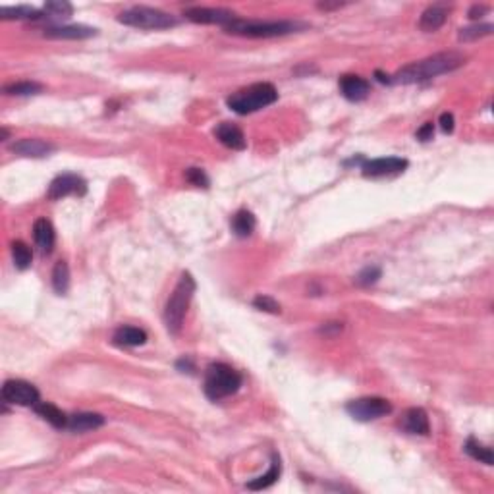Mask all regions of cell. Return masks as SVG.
Masks as SVG:
<instances>
[{
  "instance_id": "6da1fadb",
  "label": "cell",
  "mask_w": 494,
  "mask_h": 494,
  "mask_svg": "<svg viewBox=\"0 0 494 494\" xmlns=\"http://www.w3.org/2000/svg\"><path fill=\"white\" fill-rule=\"evenodd\" d=\"M464 64H466V56L459 55V53H454V50H450V53H439V55H433L429 56V58H425V60L413 62V64L398 70L396 74L390 75L392 84H419V82L433 79V77H437V75L454 72V70H457L459 66Z\"/></svg>"
},
{
  "instance_id": "7a4b0ae2",
  "label": "cell",
  "mask_w": 494,
  "mask_h": 494,
  "mask_svg": "<svg viewBox=\"0 0 494 494\" xmlns=\"http://www.w3.org/2000/svg\"><path fill=\"white\" fill-rule=\"evenodd\" d=\"M196 280L189 272H182V276L178 280L176 288L170 294L164 307V327L170 334H178L184 327V319H186L187 307L191 303V298L196 294Z\"/></svg>"
},
{
  "instance_id": "3957f363",
  "label": "cell",
  "mask_w": 494,
  "mask_h": 494,
  "mask_svg": "<svg viewBox=\"0 0 494 494\" xmlns=\"http://www.w3.org/2000/svg\"><path fill=\"white\" fill-rule=\"evenodd\" d=\"M299 29H305V23L299 21H261V19H243L236 18L224 28L226 33L230 35H242V37L253 39H267V37H282L296 33Z\"/></svg>"
},
{
  "instance_id": "277c9868",
  "label": "cell",
  "mask_w": 494,
  "mask_h": 494,
  "mask_svg": "<svg viewBox=\"0 0 494 494\" xmlns=\"http://www.w3.org/2000/svg\"><path fill=\"white\" fill-rule=\"evenodd\" d=\"M242 374L230 365L213 363L207 367L205 371V394L209 400L218 401L232 396L242 388Z\"/></svg>"
},
{
  "instance_id": "5b68a950",
  "label": "cell",
  "mask_w": 494,
  "mask_h": 494,
  "mask_svg": "<svg viewBox=\"0 0 494 494\" xmlns=\"http://www.w3.org/2000/svg\"><path fill=\"white\" fill-rule=\"evenodd\" d=\"M278 99V91L276 87L272 84H255L247 89H242L238 93H234L232 97H228V106L232 108L236 114H251V112H257L269 106V104L276 103Z\"/></svg>"
},
{
  "instance_id": "8992f818",
  "label": "cell",
  "mask_w": 494,
  "mask_h": 494,
  "mask_svg": "<svg viewBox=\"0 0 494 494\" xmlns=\"http://www.w3.org/2000/svg\"><path fill=\"white\" fill-rule=\"evenodd\" d=\"M118 21L124 26L137 29H151V31H159V29H170L178 26V19L172 14H167L159 8H151V6H131L120 12Z\"/></svg>"
},
{
  "instance_id": "52a82bcc",
  "label": "cell",
  "mask_w": 494,
  "mask_h": 494,
  "mask_svg": "<svg viewBox=\"0 0 494 494\" xmlns=\"http://www.w3.org/2000/svg\"><path fill=\"white\" fill-rule=\"evenodd\" d=\"M345 411L354 417L355 421H367L381 419L384 415L392 413V403L384 398L379 396H367V398H357L345 403Z\"/></svg>"
},
{
  "instance_id": "ba28073f",
  "label": "cell",
  "mask_w": 494,
  "mask_h": 494,
  "mask_svg": "<svg viewBox=\"0 0 494 494\" xmlns=\"http://www.w3.org/2000/svg\"><path fill=\"white\" fill-rule=\"evenodd\" d=\"M2 400L4 403H14V406H26L33 408L39 401V390L28 381H6L2 386Z\"/></svg>"
},
{
  "instance_id": "9c48e42d",
  "label": "cell",
  "mask_w": 494,
  "mask_h": 494,
  "mask_svg": "<svg viewBox=\"0 0 494 494\" xmlns=\"http://www.w3.org/2000/svg\"><path fill=\"white\" fill-rule=\"evenodd\" d=\"M87 193V184L82 176L77 174H60L56 176L50 186H48V199H62L68 196H85Z\"/></svg>"
},
{
  "instance_id": "30bf717a",
  "label": "cell",
  "mask_w": 494,
  "mask_h": 494,
  "mask_svg": "<svg viewBox=\"0 0 494 494\" xmlns=\"http://www.w3.org/2000/svg\"><path fill=\"white\" fill-rule=\"evenodd\" d=\"M408 168V160L400 157H383V159L365 160L361 164V172L365 178H383L400 174Z\"/></svg>"
},
{
  "instance_id": "8fae6325",
  "label": "cell",
  "mask_w": 494,
  "mask_h": 494,
  "mask_svg": "<svg viewBox=\"0 0 494 494\" xmlns=\"http://www.w3.org/2000/svg\"><path fill=\"white\" fill-rule=\"evenodd\" d=\"M184 16H186L189 21L193 23H203V26H220V28H226L234 18L236 14L230 12V10L224 8H187L184 10Z\"/></svg>"
},
{
  "instance_id": "7c38bea8",
  "label": "cell",
  "mask_w": 494,
  "mask_h": 494,
  "mask_svg": "<svg viewBox=\"0 0 494 494\" xmlns=\"http://www.w3.org/2000/svg\"><path fill=\"white\" fill-rule=\"evenodd\" d=\"M398 425H400L406 433H410V435H421V437L429 435L430 430L429 415H427V411L423 410V408H410V410L403 411V415H401L400 421H398Z\"/></svg>"
},
{
  "instance_id": "4fadbf2b",
  "label": "cell",
  "mask_w": 494,
  "mask_h": 494,
  "mask_svg": "<svg viewBox=\"0 0 494 494\" xmlns=\"http://www.w3.org/2000/svg\"><path fill=\"white\" fill-rule=\"evenodd\" d=\"M10 151L19 155V157L43 159V157H48L55 151V145L43 140H19L10 145Z\"/></svg>"
},
{
  "instance_id": "5bb4252c",
  "label": "cell",
  "mask_w": 494,
  "mask_h": 494,
  "mask_svg": "<svg viewBox=\"0 0 494 494\" xmlns=\"http://www.w3.org/2000/svg\"><path fill=\"white\" fill-rule=\"evenodd\" d=\"M340 91L348 101L359 103V101L367 99V95L371 91V85L359 75H342L340 77Z\"/></svg>"
},
{
  "instance_id": "9a60e30c",
  "label": "cell",
  "mask_w": 494,
  "mask_h": 494,
  "mask_svg": "<svg viewBox=\"0 0 494 494\" xmlns=\"http://www.w3.org/2000/svg\"><path fill=\"white\" fill-rule=\"evenodd\" d=\"M216 140L222 143L224 147L234 151H243L245 149V135L243 131L236 126V124H230V122H222L218 124L215 130Z\"/></svg>"
},
{
  "instance_id": "2e32d148",
  "label": "cell",
  "mask_w": 494,
  "mask_h": 494,
  "mask_svg": "<svg viewBox=\"0 0 494 494\" xmlns=\"http://www.w3.org/2000/svg\"><path fill=\"white\" fill-rule=\"evenodd\" d=\"M43 35L47 39H72V41H79V39L95 37L97 29L89 28V26H53V28L45 29Z\"/></svg>"
},
{
  "instance_id": "e0dca14e",
  "label": "cell",
  "mask_w": 494,
  "mask_h": 494,
  "mask_svg": "<svg viewBox=\"0 0 494 494\" xmlns=\"http://www.w3.org/2000/svg\"><path fill=\"white\" fill-rule=\"evenodd\" d=\"M104 425V417L101 413H91V411H79L68 417V427L72 433H87L95 430Z\"/></svg>"
},
{
  "instance_id": "ac0fdd59",
  "label": "cell",
  "mask_w": 494,
  "mask_h": 494,
  "mask_svg": "<svg viewBox=\"0 0 494 494\" xmlns=\"http://www.w3.org/2000/svg\"><path fill=\"white\" fill-rule=\"evenodd\" d=\"M33 240L37 243V247L41 249V253H50L55 247V226L50 224V220L47 218H37L33 224Z\"/></svg>"
},
{
  "instance_id": "d6986e66",
  "label": "cell",
  "mask_w": 494,
  "mask_h": 494,
  "mask_svg": "<svg viewBox=\"0 0 494 494\" xmlns=\"http://www.w3.org/2000/svg\"><path fill=\"white\" fill-rule=\"evenodd\" d=\"M446 19L448 6H444V4H433V6H429V8L421 14L419 28L423 29V31L430 33V31H437V29L442 28V26L446 23Z\"/></svg>"
},
{
  "instance_id": "ffe728a7",
  "label": "cell",
  "mask_w": 494,
  "mask_h": 494,
  "mask_svg": "<svg viewBox=\"0 0 494 494\" xmlns=\"http://www.w3.org/2000/svg\"><path fill=\"white\" fill-rule=\"evenodd\" d=\"M112 342L116 345H122V348L143 345L147 342V332L137 327H120L112 336Z\"/></svg>"
},
{
  "instance_id": "44dd1931",
  "label": "cell",
  "mask_w": 494,
  "mask_h": 494,
  "mask_svg": "<svg viewBox=\"0 0 494 494\" xmlns=\"http://www.w3.org/2000/svg\"><path fill=\"white\" fill-rule=\"evenodd\" d=\"M33 411L37 413L41 419H45L47 423H50L56 429H66L68 427V415L64 411L58 410L55 403H48V401H39L37 406H33Z\"/></svg>"
},
{
  "instance_id": "7402d4cb",
  "label": "cell",
  "mask_w": 494,
  "mask_h": 494,
  "mask_svg": "<svg viewBox=\"0 0 494 494\" xmlns=\"http://www.w3.org/2000/svg\"><path fill=\"white\" fill-rule=\"evenodd\" d=\"M280 473H282L280 457L276 456V454H272L271 469H269L265 475L257 477V479L249 481V483H247V488H249V491H263V488H269V486H272L274 483H276V481H278Z\"/></svg>"
},
{
  "instance_id": "603a6c76",
  "label": "cell",
  "mask_w": 494,
  "mask_h": 494,
  "mask_svg": "<svg viewBox=\"0 0 494 494\" xmlns=\"http://www.w3.org/2000/svg\"><path fill=\"white\" fill-rule=\"evenodd\" d=\"M255 226H257V220H255V216H253L251 211L242 209V211H238V213L234 215L232 230L238 238H247V236H251L253 230H255Z\"/></svg>"
},
{
  "instance_id": "cb8c5ba5",
  "label": "cell",
  "mask_w": 494,
  "mask_h": 494,
  "mask_svg": "<svg viewBox=\"0 0 494 494\" xmlns=\"http://www.w3.org/2000/svg\"><path fill=\"white\" fill-rule=\"evenodd\" d=\"M2 19H41L43 12L33 6H2L0 8Z\"/></svg>"
},
{
  "instance_id": "d4e9b609",
  "label": "cell",
  "mask_w": 494,
  "mask_h": 494,
  "mask_svg": "<svg viewBox=\"0 0 494 494\" xmlns=\"http://www.w3.org/2000/svg\"><path fill=\"white\" fill-rule=\"evenodd\" d=\"M464 450H466L467 456H471L473 459H477V462L485 464V466H493V464H494L493 450H491L488 446H485V444H481L479 440L467 439Z\"/></svg>"
},
{
  "instance_id": "484cf974",
  "label": "cell",
  "mask_w": 494,
  "mask_h": 494,
  "mask_svg": "<svg viewBox=\"0 0 494 494\" xmlns=\"http://www.w3.org/2000/svg\"><path fill=\"white\" fill-rule=\"evenodd\" d=\"M53 288L60 296H64L70 288V269L66 261H58L53 269Z\"/></svg>"
},
{
  "instance_id": "4316f807",
  "label": "cell",
  "mask_w": 494,
  "mask_h": 494,
  "mask_svg": "<svg viewBox=\"0 0 494 494\" xmlns=\"http://www.w3.org/2000/svg\"><path fill=\"white\" fill-rule=\"evenodd\" d=\"M12 259H14V265L18 267L19 271H26L31 267V259H33V253L29 249L28 243L23 242H14L12 243Z\"/></svg>"
},
{
  "instance_id": "83f0119b",
  "label": "cell",
  "mask_w": 494,
  "mask_h": 494,
  "mask_svg": "<svg viewBox=\"0 0 494 494\" xmlns=\"http://www.w3.org/2000/svg\"><path fill=\"white\" fill-rule=\"evenodd\" d=\"M43 12L48 14L50 18H70L74 14V6L64 0H53V2H45Z\"/></svg>"
},
{
  "instance_id": "f1b7e54d",
  "label": "cell",
  "mask_w": 494,
  "mask_h": 494,
  "mask_svg": "<svg viewBox=\"0 0 494 494\" xmlns=\"http://www.w3.org/2000/svg\"><path fill=\"white\" fill-rule=\"evenodd\" d=\"M41 91H43V85L35 84V82H18V84H10L4 87V93L6 95H19V97L39 95Z\"/></svg>"
},
{
  "instance_id": "f546056e",
  "label": "cell",
  "mask_w": 494,
  "mask_h": 494,
  "mask_svg": "<svg viewBox=\"0 0 494 494\" xmlns=\"http://www.w3.org/2000/svg\"><path fill=\"white\" fill-rule=\"evenodd\" d=\"M493 23H477V26H471V28H464L459 29V41H475L479 37H485V35H491L493 33Z\"/></svg>"
},
{
  "instance_id": "4dcf8cb0",
  "label": "cell",
  "mask_w": 494,
  "mask_h": 494,
  "mask_svg": "<svg viewBox=\"0 0 494 494\" xmlns=\"http://www.w3.org/2000/svg\"><path fill=\"white\" fill-rule=\"evenodd\" d=\"M381 269L379 267H365L363 271L357 274V278H355V282L359 284V286H373L377 280L381 278Z\"/></svg>"
},
{
  "instance_id": "1f68e13d",
  "label": "cell",
  "mask_w": 494,
  "mask_h": 494,
  "mask_svg": "<svg viewBox=\"0 0 494 494\" xmlns=\"http://www.w3.org/2000/svg\"><path fill=\"white\" fill-rule=\"evenodd\" d=\"M253 305L261 311H267V313H272V315H278L280 313V303H276L274 299L269 298V296H257L253 299Z\"/></svg>"
},
{
  "instance_id": "d6a6232c",
  "label": "cell",
  "mask_w": 494,
  "mask_h": 494,
  "mask_svg": "<svg viewBox=\"0 0 494 494\" xmlns=\"http://www.w3.org/2000/svg\"><path fill=\"white\" fill-rule=\"evenodd\" d=\"M186 178L193 184V186L209 187V178H207L205 172L199 170V168H189V170L186 172Z\"/></svg>"
},
{
  "instance_id": "836d02e7",
  "label": "cell",
  "mask_w": 494,
  "mask_h": 494,
  "mask_svg": "<svg viewBox=\"0 0 494 494\" xmlns=\"http://www.w3.org/2000/svg\"><path fill=\"white\" fill-rule=\"evenodd\" d=\"M440 128L444 133H452L454 131V114L452 112H442L440 114Z\"/></svg>"
},
{
  "instance_id": "e575fe53",
  "label": "cell",
  "mask_w": 494,
  "mask_h": 494,
  "mask_svg": "<svg viewBox=\"0 0 494 494\" xmlns=\"http://www.w3.org/2000/svg\"><path fill=\"white\" fill-rule=\"evenodd\" d=\"M433 135H435V126H433V122L423 124V128H421V130H417V140L419 141L433 140Z\"/></svg>"
},
{
  "instance_id": "d590c367",
  "label": "cell",
  "mask_w": 494,
  "mask_h": 494,
  "mask_svg": "<svg viewBox=\"0 0 494 494\" xmlns=\"http://www.w3.org/2000/svg\"><path fill=\"white\" fill-rule=\"evenodd\" d=\"M488 10H491V8H488V6H485V4H481V6H479V4H475V6H471V8H469V18H471V19L483 18V16H485Z\"/></svg>"
},
{
  "instance_id": "8d00e7d4",
  "label": "cell",
  "mask_w": 494,
  "mask_h": 494,
  "mask_svg": "<svg viewBox=\"0 0 494 494\" xmlns=\"http://www.w3.org/2000/svg\"><path fill=\"white\" fill-rule=\"evenodd\" d=\"M176 367L182 371V373H193L196 371V367H193V363L187 359V357H184V359H180L176 363Z\"/></svg>"
},
{
  "instance_id": "74e56055",
  "label": "cell",
  "mask_w": 494,
  "mask_h": 494,
  "mask_svg": "<svg viewBox=\"0 0 494 494\" xmlns=\"http://www.w3.org/2000/svg\"><path fill=\"white\" fill-rule=\"evenodd\" d=\"M344 6V2H334V4H328V2H321L319 4V8L321 10H334V8H342Z\"/></svg>"
},
{
  "instance_id": "f35d334b",
  "label": "cell",
  "mask_w": 494,
  "mask_h": 494,
  "mask_svg": "<svg viewBox=\"0 0 494 494\" xmlns=\"http://www.w3.org/2000/svg\"><path fill=\"white\" fill-rule=\"evenodd\" d=\"M2 140H8V130L6 128H2Z\"/></svg>"
}]
</instances>
